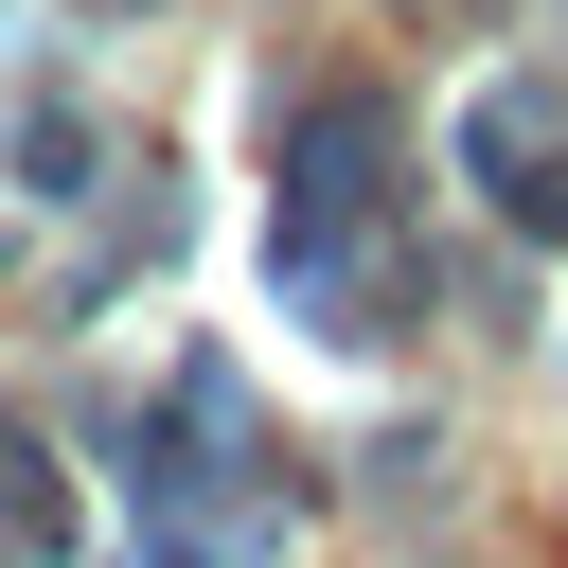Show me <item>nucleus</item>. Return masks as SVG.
<instances>
[{
    "mask_svg": "<svg viewBox=\"0 0 568 568\" xmlns=\"http://www.w3.org/2000/svg\"><path fill=\"white\" fill-rule=\"evenodd\" d=\"M284 302H320L337 337H390V106L373 89H320L302 142H284V231H266Z\"/></svg>",
    "mask_w": 568,
    "mask_h": 568,
    "instance_id": "1",
    "label": "nucleus"
},
{
    "mask_svg": "<svg viewBox=\"0 0 568 568\" xmlns=\"http://www.w3.org/2000/svg\"><path fill=\"white\" fill-rule=\"evenodd\" d=\"M462 160L497 178L515 231H568V124H550V89H479L462 106Z\"/></svg>",
    "mask_w": 568,
    "mask_h": 568,
    "instance_id": "2",
    "label": "nucleus"
},
{
    "mask_svg": "<svg viewBox=\"0 0 568 568\" xmlns=\"http://www.w3.org/2000/svg\"><path fill=\"white\" fill-rule=\"evenodd\" d=\"M0 532H18V550H53V532H71V497H53V462H36L18 426H0Z\"/></svg>",
    "mask_w": 568,
    "mask_h": 568,
    "instance_id": "3",
    "label": "nucleus"
}]
</instances>
